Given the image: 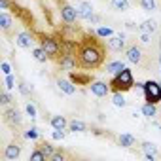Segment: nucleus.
<instances>
[{
	"label": "nucleus",
	"mask_w": 161,
	"mask_h": 161,
	"mask_svg": "<svg viewBox=\"0 0 161 161\" xmlns=\"http://www.w3.org/2000/svg\"><path fill=\"white\" fill-rule=\"evenodd\" d=\"M76 59H78V68L84 70H95L104 63L106 57V47L103 42H99L95 36H86L76 44Z\"/></svg>",
	"instance_id": "1"
},
{
	"label": "nucleus",
	"mask_w": 161,
	"mask_h": 161,
	"mask_svg": "<svg viewBox=\"0 0 161 161\" xmlns=\"http://www.w3.org/2000/svg\"><path fill=\"white\" fill-rule=\"evenodd\" d=\"M135 86V78H133V72L129 68H123L121 72L114 74V80L110 82V89L114 91H129L131 87Z\"/></svg>",
	"instance_id": "2"
},
{
	"label": "nucleus",
	"mask_w": 161,
	"mask_h": 161,
	"mask_svg": "<svg viewBox=\"0 0 161 161\" xmlns=\"http://www.w3.org/2000/svg\"><path fill=\"white\" fill-rule=\"evenodd\" d=\"M144 97H146V103H161V84L153 82V80H148V82H144Z\"/></svg>",
	"instance_id": "3"
},
{
	"label": "nucleus",
	"mask_w": 161,
	"mask_h": 161,
	"mask_svg": "<svg viewBox=\"0 0 161 161\" xmlns=\"http://www.w3.org/2000/svg\"><path fill=\"white\" fill-rule=\"evenodd\" d=\"M40 47H44V51L47 53L49 59H59L61 55V44L53 38V36H40Z\"/></svg>",
	"instance_id": "4"
},
{
	"label": "nucleus",
	"mask_w": 161,
	"mask_h": 161,
	"mask_svg": "<svg viewBox=\"0 0 161 161\" xmlns=\"http://www.w3.org/2000/svg\"><path fill=\"white\" fill-rule=\"evenodd\" d=\"M59 66H61V70H74V68L78 66L76 53H72V51L63 53V55H61V59H59Z\"/></svg>",
	"instance_id": "5"
},
{
	"label": "nucleus",
	"mask_w": 161,
	"mask_h": 161,
	"mask_svg": "<svg viewBox=\"0 0 161 161\" xmlns=\"http://www.w3.org/2000/svg\"><path fill=\"white\" fill-rule=\"evenodd\" d=\"M59 10H61V19H63L64 23H68V25H70V23H74V21L80 17V15H78V10H76V8H72L70 4H64V2H63Z\"/></svg>",
	"instance_id": "6"
},
{
	"label": "nucleus",
	"mask_w": 161,
	"mask_h": 161,
	"mask_svg": "<svg viewBox=\"0 0 161 161\" xmlns=\"http://www.w3.org/2000/svg\"><path fill=\"white\" fill-rule=\"evenodd\" d=\"M15 44H17L19 47H23V49H31V47L34 46V36H32L31 32L23 31V32H19V34L15 36Z\"/></svg>",
	"instance_id": "7"
},
{
	"label": "nucleus",
	"mask_w": 161,
	"mask_h": 161,
	"mask_svg": "<svg viewBox=\"0 0 161 161\" xmlns=\"http://www.w3.org/2000/svg\"><path fill=\"white\" fill-rule=\"evenodd\" d=\"M4 121H6L8 125H12V127H15V125H21V121H23V118H21V112H19L17 108H8V110L4 112Z\"/></svg>",
	"instance_id": "8"
},
{
	"label": "nucleus",
	"mask_w": 161,
	"mask_h": 161,
	"mask_svg": "<svg viewBox=\"0 0 161 161\" xmlns=\"http://www.w3.org/2000/svg\"><path fill=\"white\" fill-rule=\"evenodd\" d=\"M89 89H91V93L95 97H106L110 93V84H106V82H91Z\"/></svg>",
	"instance_id": "9"
},
{
	"label": "nucleus",
	"mask_w": 161,
	"mask_h": 161,
	"mask_svg": "<svg viewBox=\"0 0 161 161\" xmlns=\"http://www.w3.org/2000/svg\"><path fill=\"white\" fill-rule=\"evenodd\" d=\"M125 55H127V61H129V63H133V64H140V63H142V49H140V47H136V46L127 47Z\"/></svg>",
	"instance_id": "10"
},
{
	"label": "nucleus",
	"mask_w": 161,
	"mask_h": 161,
	"mask_svg": "<svg viewBox=\"0 0 161 161\" xmlns=\"http://www.w3.org/2000/svg\"><path fill=\"white\" fill-rule=\"evenodd\" d=\"M106 46H108V49H112V51H121L123 47H125V38L119 34V36H110L108 40H106Z\"/></svg>",
	"instance_id": "11"
},
{
	"label": "nucleus",
	"mask_w": 161,
	"mask_h": 161,
	"mask_svg": "<svg viewBox=\"0 0 161 161\" xmlns=\"http://www.w3.org/2000/svg\"><path fill=\"white\" fill-rule=\"evenodd\" d=\"M70 80H72L76 86H89L91 84V76L80 74V72H72V70H70Z\"/></svg>",
	"instance_id": "12"
},
{
	"label": "nucleus",
	"mask_w": 161,
	"mask_h": 161,
	"mask_svg": "<svg viewBox=\"0 0 161 161\" xmlns=\"http://www.w3.org/2000/svg\"><path fill=\"white\" fill-rule=\"evenodd\" d=\"M57 86H59V89L63 91V93H66V95H74L76 93V86H74V82L70 80H57Z\"/></svg>",
	"instance_id": "13"
},
{
	"label": "nucleus",
	"mask_w": 161,
	"mask_h": 161,
	"mask_svg": "<svg viewBox=\"0 0 161 161\" xmlns=\"http://www.w3.org/2000/svg\"><path fill=\"white\" fill-rule=\"evenodd\" d=\"M21 155V146L19 144H10V146H6V150H4V157L6 159H17Z\"/></svg>",
	"instance_id": "14"
},
{
	"label": "nucleus",
	"mask_w": 161,
	"mask_h": 161,
	"mask_svg": "<svg viewBox=\"0 0 161 161\" xmlns=\"http://www.w3.org/2000/svg\"><path fill=\"white\" fill-rule=\"evenodd\" d=\"M142 152L146 153V157H148L150 161H153L155 155H157V146H155L153 142H142Z\"/></svg>",
	"instance_id": "15"
},
{
	"label": "nucleus",
	"mask_w": 161,
	"mask_h": 161,
	"mask_svg": "<svg viewBox=\"0 0 161 161\" xmlns=\"http://www.w3.org/2000/svg\"><path fill=\"white\" fill-rule=\"evenodd\" d=\"M12 25H14V19H12V15H10L8 12H2V14H0V27H2L4 32H10Z\"/></svg>",
	"instance_id": "16"
},
{
	"label": "nucleus",
	"mask_w": 161,
	"mask_h": 161,
	"mask_svg": "<svg viewBox=\"0 0 161 161\" xmlns=\"http://www.w3.org/2000/svg\"><path fill=\"white\" fill-rule=\"evenodd\" d=\"M78 15L84 17V19H87L89 15H93V4L91 2H82L80 8H78Z\"/></svg>",
	"instance_id": "17"
},
{
	"label": "nucleus",
	"mask_w": 161,
	"mask_h": 161,
	"mask_svg": "<svg viewBox=\"0 0 161 161\" xmlns=\"http://www.w3.org/2000/svg\"><path fill=\"white\" fill-rule=\"evenodd\" d=\"M49 123H51L53 129H66V127H68V121H66L64 116H51Z\"/></svg>",
	"instance_id": "18"
},
{
	"label": "nucleus",
	"mask_w": 161,
	"mask_h": 161,
	"mask_svg": "<svg viewBox=\"0 0 161 161\" xmlns=\"http://www.w3.org/2000/svg\"><path fill=\"white\" fill-rule=\"evenodd\" d=\"M118 142H119V146H121V148H131V146H135L136 138H135L133 135H127V133H123V135H119Z\"/></svg>",
	"instance_id": "19"
},
{
	"label": "nucleus",
	"mask_w": 161,
	"mask_h": 161,
	"mask_svg": "<svg viewBox=\"0 0 161 161\" xmlns=\"http://www.w3.org/2000/svg\"><path fill=\"white\" fill-rule=\"evenodd\" d=\"M68 129H70L72 133H86V131H87V123L80 121V119H74V121L68 123Z\"/></svg>",
	"instance_id": "20"
},
{
	"label": "nucleus",
	"mask_w": 161,
	"mask_h": 161,
	"mask_svg": "<svg viewBox=\"0 0 161 161\" xmlns=\"http://www.w3.org/2000/svg\"><path fill=\"white\" fill-rule=\"evenodd\" d=\"M36 148H40V150L46 153V157H47V159H51V157H53V153L57 152V148H55L53 144H49V142H40Z\"/></svg>",
	"instance_id": "21"
},
{
	"label": "nucleus",
	"mask_w": 161,
	"mask_h": 161,
	"mask_svg": "<svg viewBox=\"0 0 161 161\" xmlns=\"http://www.w3.org/2000/svg\"><path fill=\"white\" fill-rule=\"evenodd\" d=\"M123 68H125V63L123 61H114V63H108L106 64V72H110V74H118Z\"/></svg>",
	"instance_id": "22"
},
{
	"label": "nucleus",
	"mask_w": 161,
	"mask_h": 161,
	"mask_svg": "<svg viewBox=\"0 0 161 161\" xmlns=\"http://www.w3.org/2000/svg\"><path fill=\"white\" fill-rule=\"evenodd\" d=\"M140 112H142V116H146V118H155V116H157V108H155L153 103H146Z\"/></svg>",
	"instance_id": "23"
},
{
	"label": "nucleus",
	"mask_w": 161,
	"mask_h": 161,
	"mask_svg": "<svg viewBox=\"0 0 161 161\" xmlns=\"http://www.w3.org/2000/svg\"><path fill=\"white\" fill-rule=\"evenodd\" d=\"M138 29H140V32H150V34H152V32H155V31H157V25H155V21H153V19H146Z\"/></svg>",
	"instance_id": "24"
},
{
	"label": "nucleus",
	"mask_w": 161,
	"mask_h": 161,
	"mask_svg": "<svg viewBox=\"0 0 161 161\" xmlns=\"http://www.w3.org/2000/svg\"><path fill=\"white\" fill-rule=\"evenodd\" d=\"M32 57L38 61V63H46L49 57H47V53L44 51V47H32Z\"/></svg>",
	"instance_id": "25"
},
{
	"label": "nucleus",
	"mask_w": 161,
	"mask_h": 161,
	"mask_svg": "<svg viewBox=\"0 0 161 161\" xmlns=\"http://www.w3.org/2000/svg\"><path fill=\"white\" fill-rule=\"evenodd\" d=\"M112 103H114V106H118V108H125V106H127V101L123 99V93H121V91H114Z\"/></svg>",
	"instance_id": "26"
},
{
	"label": "nucleus",
	"mask_w": 161,
	"mask_h": 161,
	"mask_svg": "<svg viewBox=\"0 0 161 161\" xmlns=\"http://www.w3.org/2000/svg\"><path fill=\"white\" fill-rule=\"evenodd\" d=\"M47 157H46V153L40 150V148H36L32 153H31V161H46Z\"/></svg>",
	"instance_id": "27"
},
{
	"label": "nucleus",
	"mask_w": 161,
	"mask_h": 161,
	"mask_svg": "<svg viewBox=\"0 0 161 161\" xmlns=\"http://www.w3.org/2000/svg\"><path fill=\"white\" fill-rule=\"evenodd\" d=\"M112 6L116 10H119V12H125L129 8V2H127V0H112Z\"/></svg>",
	"instance_id": "28"
},
{
	"label": "nucleus",
	"mask_w": 161,
	"mask_h": 161,
	"mask_svg": "<svg viewBox=\"0 0 161 161\" xmlns=\"http://www.w3.org/2000/svg\"><path fill=\"white\" fill-rule=\"evenodd\" d=\"M140 6L144 12H153L155 10V0H140Z\"/></svg>",
	"instance_id": "29"
},
{
	"label": "nucleus",
	"mask_w": 161,
	"mask_h": 161,
	"mask_svg": "<svg viewBox=\"0 0 161 161\" xmlns=\"http://www.w3.org/2000/svg\"><path fill=\"white\" fill-rule=\"evenodd\" d=\"M17 87H19V91H21L23 95H31V93H32V87H31V86H27L25 82H19V86H17Z\"/></svg>",
	"instance_id": "30"
},
{
	"label": "nucleus",
	"mask_w": 161,
	"mask_h": 161,
	"mask_svg": "<svg viewBox=\"0 0 161 161\" xmlns=\"http://www.w3.org/2000/svg\"><path fill=\"white\" fill-rule=\"evenodd\" d=\"M12 103V97L6 93V91H2V93H0V104H4V106H8Z\"/></svg>",
	"instance_id": "31"
},
{
	"label": "nucleus",
	"mask_w": 161,
	"mask_h": 161,
	"mask_svg": "<svg viewBox=\"0 0 161 161\" xmlns=\"http://www.w3.org/2000/svg\"><path fill=\"white\" fill-rule=\"evenodd\" d=\"M64 157H66V153H64L63 150H57V152L53 153V157H51V161H64Z\"/></svg>",
	"instance_id": "32"
},
{
	"label": "nucleus",
	"mask_w": 161,
	"mask_h": 161,
	"mask_svg": "<svg viewBox=\"0 0 161 161\" xmlns=\"http://www.w3.org/2000/svg\"><path fill=\"white\" fill-rule=\"evenodd\" d=\"M97 34H99V36H106V38H110V36H112V29H106V27H101V29L97 31Z\"/></svg>",
	"instance_id": "33"
},
{
	"label": "nucleus",
	"mask_w": 161,
	"mask_h": 161,
	"mask_svg": "<svg viewBox=\"0 0 161 161\" xmlns=\"http://www.w3.org/2000/svg\"><path fill=\"white\" fill-rule=\"evenodd\" d=\"M25 136H27V138H32V140L38 138V129H36V127H31V129L25 133Z\"/></svg>",
	"instance_id": "34"
},
{
	"label": "nucleus",
	"mask_w": 161,
	"mask_h": 161,
	"mask_svg": "<svg viewBox=\"0 0 161 161\" xmlns=\"http://www.w3.org/2000/svg\"><path fill=\"white\" fill-rule=\"evenodd\" d=\"M6 87H8V89L15 87V78H14L12 74H6Z\"/></svg>",
	"instance_id": "35"
},
{
	"label": "nucleus",
	"mask_w": 161,
	"mask_h": 161,
	"mask_svg": "<svg viewBox=\"0 0 161 161\" xmlns=\"http://www.w3.org/2000/svg\"><path fill=\"white\" fill-rule=\"evenodd\" d=\"M64 135H66L64 129H55V131H53V138H55V140H63Z\"/></svg>",
	"instance_id": "36"
},
{
	"label": "nucleus",
	"mask_w": 161,
	"mask_h": 161,
	"mask_svg": "<svg viewBox=\"0 0 161 161\" xmlns=\"http://www.w3.org/2000/svg\"><path fill=\"white\" fill-rule=\"evenodd\" d=\"M27 114L34 119L36 118V108H34V104H27Z\"/></svg>",
	"instance_id": "37"
},
{
	"label": "nucleus",
	"mask_w": 161,
	"mask_h": 161,
	"mask_svg": "<svg viewBox=\"0 0 161 161\" xmlns=\"http://www.w3.org/2000/svg\"><path fill=\"white\" fill-rule=\"evenodd\" d=\"M0 8H2V10H8V8H10V0H0Z\"/></svg>",
	"instance_id": "38"
},
{
	"label": "nucleus",
	"mask_w": 161,
	"mask_h": 161,
	"mask_svg": "<svg viewBox=\"0 0 161 161\" xmlns=\"http://www.w3.org/2000/svg\"><path fill=\"white\" fill-rule=\"evenodd\" d=\"M87 21H91V23H99V21H101V17L93 14V15H89V17H87Z\"/></svg>",
	"instance_id": "39"
},
{
	"label": "nucleus",
	"mask_w": 161,
	"mask_h": 161,
	"mask_svg": "<svg viewBox=\"0 0 161 161\" xmlns=\"http://www.w3.org/2000/svg\"><path fill=\"white\" fill-rule=\"evenodd\" d=\"M2 70H4V74H10L12 70H10V64L8 63H2Z\"/></svg>",
	"instance_id": "40"
},
{
	"label": "nucleus",
	"mask_w": 161,
	"mask_h": 161,
	"mask_svg": "<svg viewBox=\"0 0 161 161\" xmlns=\"http://www.w3.org/2000/svg\"><path fill=\"white\" fill-rule=\"evenodd\" d=\"M159 61H161V57H159Z\"/></svg>",
	"instance_id": "41"
}]
</instances>
